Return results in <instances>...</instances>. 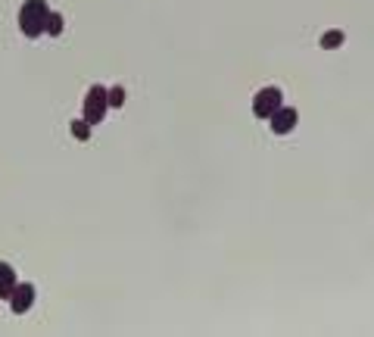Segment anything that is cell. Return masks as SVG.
Wrapping results in <instances>:
<instances>
[{"label": "cell", "instance_id": "1", "mask_svg": "<svg viewBox=\"0 0 374 337\" xmlns=\"http://www.w3.org/2000/svg\"><path fill=\"white\" fill-rule=\"evenodd\" d=\"M47 4L44 0H25L22 10H19V28H22L25 38H41L47 23Z\"/></svg>", "mask_w": 374, "mask_h": 337}, {"label": "cell", "instance_id": "2", "mask_svg": "<svg viewBox=\"0 0 374 337\" xmlns=\"http://www.w3.org/2000/svg\"><path fill=\"white\" fill-rule=\"evenodd\" d=\"M110 110V100H106V88L103 84H91L88 88V97H84V110H82V119H88L91 125H100Z\"/></svg>", "mask_w": 374, "mask_h": 337}, {"label": "cell", "instance_id": "3", "mask_svg": "<svg viewBox=\"0 0 374 337\" xmlns=\"http://www.w3.org/2000/svg\"><path fill=\"white\" fill-rule=\"evenodd\" d=\"M280 88H275V84H269V88H262L259 94L253 97V113L256 119H271V113L280 106Z\"/></svg>", "mask_w": 374, "mask_h": 337}, {"label": "cell", "instance_id": "4", "mask_svg": "<svg viewBox=\"0 0 374 337\" xmlns=\"http://www.w3.org/2000/svg\"><path fill=\"white\" fill-rule=\"evenodd\" d=\"M297 122H299V113L293 110V106H284V103H280L278 110L271 113L269 125H271V132H275V134H290L293 128H297Z\"/></svg>", "mask_w": 374, "mask_h": 337}, {"label": "cell", "instance_id": "5", "mask_svg": "<svg viewBox=\"0 0 374 337\" xmlns=\"http://www.w3.org/2000/svg\"><path fill=\"white\" fill-rule=\"evenodd\" d=\"M32 303H34V284H16V291L10 293V310L16 312V315H25L28 310H32Z\"/></svg>", "mask_w": 374, "mask_h": 337}, {"label": "cell", "instance_id": "6", "mask_svg": "<svg viewBox=\"0 0 374 337\" xmlns=\"http://www.w3.org/2000/svg\"><path fill=\"white\" fill-rule=\"evenodd\" d=\"M16 269L10 262H0V300H10V293L16 291Z\"/></svg>", "mask_w": 374, "mask_h": 337}, {"label": "cell", "instance_id": "7", "mask_svg": "<svg viewBox=\"0 0 374 337\" xmlns=\"http://www.w3.org/2000/svg\"><path fill=\"white\" fill-rule=\"evenodd\" d=\"M343 41H347V34H343L340 28H330V32L321 34V41H318V44H321V50H337V47L343 44Z\"/></svg>", "mask_w": 374, "mask_h": 337}, {"label": "cell", "instance_id": "8", "mask_svg": "<svg viewBox=\"0 0 374 337\" xmlns=\"http://www.w3.org/2000/svg\"><path fill=\"white\" fill-rule=\"evenodd\" d=\"M63 28H66V23H63V16H60V13H53V10H50V13H47V23H44V32H47V34H53V38H56V34H63Z\"/></svg>", "mask_w": 374, "mask_h": 337}, {"label": "cell", "instance_id": "9", "mask_svg": "<svg viewBox=\"0 0 374 337\" xmlns=\"http://www.w3.org/2000/svg\"><path fill=\"white\" fill-rule=\"evenodd\" d=\"M91 122L88 119H75V122H72V134H75V138L78 141H91Z\"/></svg>", "mask_w": 374, "mask_h": 337}, {"label": "cell", "instance_id": "10", "mask_svg": "<svg viewBox=\"0 0 374 337\" xmlns=\"http://www.w3.org/2000/svg\"><path fill=\"white\" fill-rule=\"evenodd\" d=\"M106 100H110V106H122L125 103V88H122V84L119 88H110L106 91Z\"/></svg>", "mask_w": 374, "mask_h": 337}]
</instances>
